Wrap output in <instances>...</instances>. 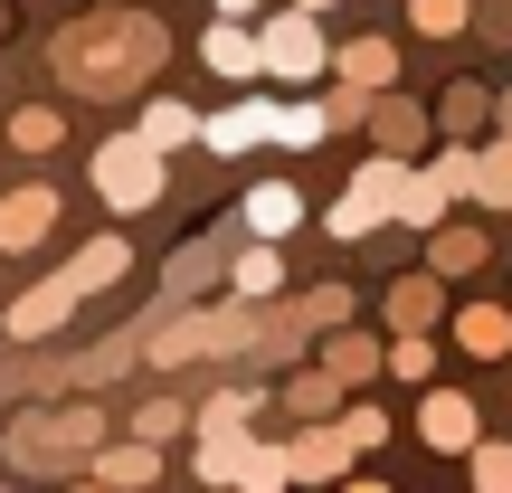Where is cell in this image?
I'll return each mask as SVG.
<instances>
[{
  "label": "cell",
  "mask_w": 512,
  "mask_h": 493,
  "mask_svg": "<svg viewBox=\"0 0 512 493\" xmlns=\"http://www.w3.org/2000/svg\"><path fill=\"white\" fill-rule=\"evenodd\" d=\"M162 57H171V38L152 29L143 10H124V19L105 10V19H76V29L48 38V67L67 76L76 95H133L152 67H162Z\"/></svg>",
  "instance_id": "1"
},
{
  "label": "cell",
  "mask_w": 512,
  "mask_h": 493,
  "mask_svg": "<svg viewBox=\"0 0 512 493\" xmlns=\"http://www.w3.org/2000/svg\"><path fill=\"white\" fill-rule=\"evenodd\" d=\"M247 418H256V389H219V399L200 408V484H294V446H256L247 437Z\"/></svg>",
  "instance_id": "2"
},
{
  "label": "cell",
  "mask_w": 512,
  "mask_h": 493,
  "mask_svg": "<svg viewBox=\"0 0 512 493\" xmlns=\"http://www.w3.org/2000/svg\"><path fill=\"white\" fill-rule=\"evenodd\" d=\"M124 266H133V247H124V238H95V247H76V256H67V266H57L38 294H19V304H10V342H48V332L67 323V313L86 304V294H105Z\"/></svg>",
  "instance_id": "3"
},
{
  "label": "cell",
  "mask_w": 512,
  "mask_h": 493,
  "mask_svg": "<svg viewBox=\"0 0 512 493\" xmlns=\"http://www.w3.org/2000/svg\"><path fill=\"white\" fill-rule=\"evenodd\" d=\"M266 342V304H228V313H171V323H152L143 332V361H162V370H181V361H219V351H256Z\"/></svg>",
  "instance_id": "4"
},
{
  "label": "cell",
  "mask_w": 512,
  "mask_h": 493,
  "mask_svg": "<svg viewBox=\"0 0 512 493\" xmlns=\"http://www.w3.org/2000/svg\"><path fill=\"white\" fill-rule=\"evenodd\" d=\"M95 437H105V418H95L86 399H76V408H48V418L29 408V418H10V475H57V465H76Z\"/></svg>",
  "instance_id": "5"
},
{
  "label": "cell",
  "mask_w": 512,
  "mask_h": 493,
  "mask_svg": "<svg viewBox=\"0 0 512 493\" xmlns=\"http://www.w3.org/2000/svg\"><path fill=\"white\" fill-rule=\"evenodd\" d=\"M95 200H105L114 219L152 209L162 200V143H152V133H114V143L95 152Z\"/></svg>",
  "instance_id": "6"
},
{
  "label": "cell",
  "mask_w": 512,
  "mask_h": 493,
  "mask_svg": "<svg viewBox=\"0 0 512 493\" xmlns=\"http://www.w3.org/2000/svg\"><path fill=\"white\" fill-rule=\"evenodd\" d=\"M408 181H418V171H399L380 152V162H361V181L342 190V200H332V238H370V228H389V219H408Z\"/></svg>",
  "instance_id": "7"
},
{
  "label": "cell",
  "mask_w": 512,
  "mask_h": 493,
  "mask_svg": "<svg viewBox=\"0 0 512 493\" xmlns=\"http://www.w3.org/2000/svg\"><path fill=\"white\" fill-rule=\"evenodd\" d=\"M266 76L275 86H313V76L332 67V48H323V10H304V0H294V10H266Z\"/></svg>",
  "instance_id": "8"
},
{
  "label": "cell",
  "mask_w": 512,
  "mask_h": 493,
  "mask_svg": "<svg viewBox=\"0 0 512 493\" xmlns=\"http://www.w3.org/2000/svg\"><path fill=\"white\" fill-rule=\"evenodd\" d=\"M57 219H67V209H57V190H48V181H38V190H10V200H0V247H10V256L48 247V238H57Z\"/></svg>",
  "instance_id": "9"
},
{
  "label": "cell",
  "mask_w": 512,
  "mask_h": 493,
  "mask_svg": "<svg viewBox=\"0 0 512 493\" xmlns=\"http://www.w3.org/2000/svg\"><path fill=\"white\" fill-rule=\"evenodd\" d=\"M418 437L437 446V456H475V437H484V418H475V399H465V389H437V399L418 408Z\"/></svg>",
  "instance_id": "10"
},
{
  "label": "cell",
  "mask_w": 512,
  "mask_h": 493,
  "mask_svg": "<svg viewBox=\"0 0 512 493\" xmlns=\"http://www.w3.org/2000/svg\"><path fill=\"white\" fill-rule=\"evenodd\" d=\"M200 57H209V67H219V76H228V86H256V76H266V38H256L247 19H219Z\"/></svg>",
  "instance_id": "11"
},
{
  "label": "cell",
  "mask_w": 512,
  "mask_h": 493,
  "mask_svg": "<svg viewBox=\"0 0 512 493\" xmlns=\"http://www.w3.org/2000/svg\"><path fill=\"white\" fill-rule=\"evenodd\" d=\"M351 456H361V446H351V427H323V418H304V437H294V484H323V475H342Z\"/></svg>",
  "instance_id": "12"
},
{
  "label": "cell",
  "mask_w": 512,
  "mask_h": 493,
  "mask_svg": "<svg viewBox=\"0 0 512 493\" xmlns=\"http://www.w3.org/2000/svg\"><path fill=\"white\" fill-rule=\"evenodd\" d=\"M228 294H247V304H275V294H285V256H275V238H247L238 256H228Z\"/></svg>",
  "instance_id": "13"
},
{
  "label": "cell",
  "mask_w": 512,
  "mask_h": 493,
  "mask_svg": "<svg viewBox=\"0 0 512 493\" xmlns=\"http://www.w3.org/2000/svg\"><path fill=\"white\" fill-rule=\"evenodd\" d=\"M256 143H275V105H228V114H209V152H256Z\"/></svg>",
  "instance_id": "14"
},
{
  "label": "cell",
  "mask_w": 512,
  "mask_h": 493,
  "mask_svg": "<svg viewBox=\"0 0 512 493\" xmlns=\"http://www.w3.org/2000/svg\"><path fill=\"white\" fill-rule=\"evenodd\" d=\"M437 304H446L437 266H427V275H399V285H389V332H427V323H437Z\"/></svg>",
  "instance_id": "15"
},
{
  "label": "cell",
  "mask_w": 512,
  "mask_h": 493,
  "mask_svg": "<svg viewBox=\"0 0 512 493\" xmlns=\"http://www.w3.org/2000/svg\"><path fill=\"white\" fill-rule=\"evenodd\" d=\"M456 342L475 351V361H503V351H512V313L503 304H465L456 313Z\"/></svg>",
  "instance_id": "16"
},
{
  "label": "cell",
  "mask_w": 512,
  "mask_h": 493,
  "mask_svg": "<svg viewBox=\"0 0 512 493\" xmlns=\"http://www.w3.org/2000/svg\"><path fill=\"white\" fill-rule=\"evenodd\" d=\"M294 219H304V200H294L285 181H256L247 190V238H285Z\"/></svg>",
  "instance_id": "17"
},
{
  "label": "cell",
  "mask_w": 512,
  "mask_h": 493,
  "mask_svg": "<svg viewBox=\"0 0 512 493\" xmlns=\"http://www.w3.org/2000/svg\"><path fill=\"white\" fill-rule=\"evenodd\" d=\"M86 475H95V484H152V475H162V456H152V437H133V446L86 456Z\"/></svg>",
  "instance_id": "18"
},
{
  "label": "cell",
  "mask_w": 512,
  "mask_h": 493,
  "mask_svg": "<svg viewBox=\"0 0 512 493\" xmlns=\"http://www.w3.org/2000/svg\"><path fill=\"white\" fill-rule=\"evenodd\" d=\"M332 67H342V76H351V86H370V95H380V86H389V76H399V48H389V38H351V48H342V57H332Z\"/></svg>",
  "instance_id": "19"
},
{
  "label": "cell",
  "mask_w": 512,
  "mask_h": 493,
  "mask_svg": "<svg viewBox=\"0 0 512 493\" xmlns=\"http://www.w3.org/2000/svg\"><path fill=\"white\" fill-rule=\"evenodd\" d=\"M143 133H152L162 152H181V143H209V124H200L190 105H171V95H152V105H143Z\"/></svg>",
  "instance_id": "20"
},
{
  "label": "cell",
  "mask_w": 512,
  "mask_h": 493,
  "mask_svg": "<svg viewBox=\"0 0 512 493\" xmlns=\"http://www.w3.org/2000/svg\"><path fill=\"white\" fill-rule=\"evenodd\" d=\"M323 133H342V124H332V95H313V105H285V114H275V143H285V152H313Z\"/></svg>",
  "instance_id": "21"
},
{
  "label": "cell",
  "mask_w": 512,
  "mask_h": 493,
  "mask_svg": "<svg viewBox=\"0 0 512 493\" xmlns=\"http://www.w3.org/2000/svg\"><path fill=\"white\" fill-rule=\"evenodd\" d=\"M57 143H67V124H57L48 105H19L10 114V152H57Z\"/></svg>",
  "instance_id": "22"
},
{
  "label": "cell",
  "mask_w": 512,
  "mask_h": 493,
  "mask_svg": "<svg viewBox=\"0 0 512 493\" xmlns=\"http://www.w3.org/2000/svg\"><path fill=\"white\" fill-rule=\"evenodd\" d=\"M370 133H380V143H427V114L399 105V95H380V105H370Z\"/></svg>",
  "instance_id": "23"
},
{
  "label": "cell",
  "mask_w": 512,
  "mask_h": 493,
  "mask_svg": "<svg viewBox=\"0 0 512 493\" xmlns=\"http://www.w3.org/2000/svg\"><path fill=\"white\" fill-rule=\"evenodd\" d=\"M465 475H475L484 493H512V446H503V437H475V456H465Z\"/></svg>",
  "instance_id": "24"
},
{
  "label": "cell",
  "mask_w": 512,
  "mask_h": 493,
  "mask_svg": "<svg viewBox=\"0 0 512 493\" xmlns=\"http://www.w3.org/2000/svg\"><path fill=\"white\" fill-rule=\"evenodd\" d=\"M475 190H484V209H512V133L475 162Z\"/></svg>",
  "instance_id": "25"
},
{
  "label": "cell",
  "mask_w": 512,
  "mask_h": 493,
  "mask_svg": "<svg viewBox=\"0 0 512 493\" xmlns=\"http://www.w3.org/2000/svg\"><path fill=\"white\" fill-rule=\"evenodd\" d=\"M408 19H418V38H456L475 19V0H408Z\"/></svg>",
  "instance_id": "26"
},
{
  "label": "cell",
  "mask_w": 512,
  "mask_h": 493,
  "mask_svg": "<svg viewBox=\"0 0 512 493\" xmlns=\"http://www.w3.org/2000/svg\"><path fill=\"white\" fill-rule=\"evenodd\" d=\"M484 266V228H437V275H465Z\"/></svg>",
  "instance_id": "27"
},
{
  "label": "cell",
  "mask_w": 512,
  "mask_h": 493,
  "mask_svg": "<svg viewBox=\"0 0 512 493\" xmlns=\"http://www.w3.org/2000/svg\"><path fill=\"white\" fill-rule=\"evenodd\" d=\"M181 427H190V399H152L143 418H133V437H152V446H162V437H181Z\"/></svg>",
  "instance_id": "28"
},
{
  "label": "cell",
  "mask_w": 512,
  "mask_h": 493,
  "mask_svg": "<svg viewBox=\"0 0 512 493\" xmlns=\"http://www.w3.org/2000/svg\"><path fill=\"white\" fill-rule=\"evenodd\" d=\"M389 370H399V380H427V370H437V351H427V332H399V342H389Z\"/></svg>",
  "instance_id": "29"
},
{
  "label": "cell",
  "mask_w": 512,
  "mask_h": 493,
  "mask_svg": "<svg viewBox=\"0 0 512 493\" xmlns=\"http://www.w3.org/2000/svg\"><path fill=\"white\" fill-rule=\"evenodd\" d=\"M209 275H219V256H209V247H181V256H171V294H181V304H190V285H209Z\"/></svg>",
  "instance_id": "30"
},
{
  "label": "cell",
  "mask_w": 512,
  "mask_h": 493,
  "mask_svg": "<svg viewBox=\"0 0 512 493\" xmlns=\"http://www.w3.org/2000/svg\"><path fill=\"white\" fill-rule=\"evenodd\" d=\"M484 124V86H456L446 95V133H475Z\"/></svg>",
  "instance_id": "31"
},
{
  "label": "cell",
  "mask_w": 512,
  "mask_h": 493,
  "mask_svg": "<svg viewBox=\"0 0 512 493\" xmlns=\"http://www.w3.org/2000/svg\"><path fill=\"white\" fill-rule=\"evenodd\" d=\"M342 427H351V446H380V437H389L380 408H342Z\"/></svg>",
  "instance_id": "32"
},
{
  "label": "cell",
  "mask_w": 512,
  "mask_h": 493,
  "mask_svg": "<svg viewBox=\"0 0 512 493\" xmlns=\"http://www.w3.org/2000/svg\"><path fill=\"white\" fill-rule=\"evenodd\" d=\"M219 10H228V19H256V10H266V0H219Z\"/></svg>",
  "instance_id": "33"
},
{
  "label": "cell",
  "mask_w": 512,
  "mask_h": 493,
  "mask_svg": "<svg viewBox=\"0 0 512 493\" xmlns=\"http://www.w3.org/2000/svg\"><path fill=\"white\" fill-rule=\"evenodd\" d=\"M304 10H342V0H304Z\"/></svg>",
  "instance_id": "34"
}]
</instances>
